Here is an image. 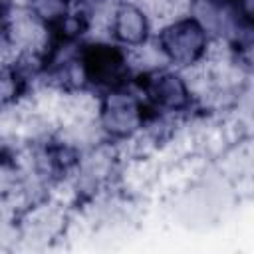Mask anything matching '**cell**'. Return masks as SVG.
Listing matches in <instances>:
<instances>
[{
  "instance_id": "obj_1",
  "label": "cell",
  "mask_w": 254,
  "mask_h": 254,
  "mask_svg": "<svg viewBox=\"0 0 254 254\" xmlns=\"http://www.w3.org/2000/svg\"><path fill=\"white\" fill-rule=\"evenodd\" d=\"M75 60L85 87L103 91L121 89L133 77L131 52L111 40L81 42Z\"/></svg>"
},
{
  "instance_id": "obj_2",
  "label": "cell",
  "mask_w": 254,
  "mask_h": 254,
  "mask_svg": "<svg viewBox=\"0 0 254 254\" xmlns=\"http://www.w3.org/2000/svg\"><path fill=\"white\" fill-rule=\"evenodd\" d=\"M155 46L165 58L167 65L185 71L198 67L206 60L210 50V34L192 14L173 16L157 32Z\"/></svg>"
},
{
  "instance_id": "obj_3",
  "label": "cell",
  "mask_w": 254,
  "mask_h": 254,
  "mask_svg": "<svg viewBox=\"0 0 254 254\" xmlns=\"http://www.w3.org/2000/svg\"><path fill=\"white\" fill-rule=\"evenodd\" d=\"M139 95L163 115H179L192 107L194 91L181 69H141L131 77Z\"/></svg>"
},
{
  "instance_id": "obj_4",
  "label": "cell",
  "mask_w": 254,
  "mask_h": 254,
  "mask_svg": "<svg viewBox=\"0 0 254 254\" xmlns=\"http://www.w3.org/2000/svg\"><path fill=\"white\" fill-rule=\"evenodd\" d=\"M145 101L141 95L129 93L125 87L105 91L99 99L95 125L113 141H129L143 131Z\"/></svg>"
},
{
  "instance_id": "obj_5",
  "label": "cell",
  "mask_w": 254,
  "mask_h": 254,
  "mask_svg": "<svg viewBox=\"0 0 254 254\" xmlns=\"http://www.w3.org/2000/svg\"><path fill=\"white\" fill-rule=\"evenodd\" d=\"M107 34L117 46L133 52L151 42L153 20L135 0H119L107 14Z\"/></svg>"
}]
</instances>
